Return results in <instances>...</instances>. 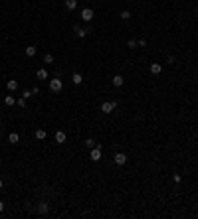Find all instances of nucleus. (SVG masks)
<instances>
[{
    "label": "nucleus",
    "instance_id": "obj_1",
    "mask_svg": "<svg viewBox=\"0 0 198 219\" xmlns=\"http://www.w3.org/2000/svg\"><path fill=\"white\" fill-rule=\"evenodd\" d=\"M115 109H117V101H105L101 105V113H105V115H111Z\"/></svg>",
    "mask_w": 198,
    "mask_h": 219
},
{
    "label": "nucleus",
    "instance_id": "obj_2",
    "mask_svg": "<svg viewBox=\"0 0 198 219\" xmlns=\"http://www.w3.org/2000/svg\"><path fill=\"white\" fill-rule=\"evenodd\" d=\"M62 89H64L62 79H52V81H50V91H52V93H60Z\"/></svg>",
    "mask_w": 198,
    "mask_h": 219
},
{
    "label": "nucleus",
    "instance_id": "obj_3",
    "mask_svg": "<svg viewBox=\"0 0 198 219\" xmlns=\"http://www.w3.org/2000/svg\"><path fill=\"white\" fill-rule=\"evenodd\" d=\"M79 18H81L83 22H91V20H93V10H91V8H83Z\"/></svg>",
    "mask_w": 198,
    "mask_h": 219
},
{
    "label": "nucleus",
    "instance_id": "obj_4",
    "mask_svg": "<svg viewBox=\"0 0 198 219\" xmlns=\"http://www.w3.org/2000/svg\"><path fill=\"white\" fill-rule=\"evenodd\" d=\"M113 160H115L117 166H125V164H127V154H123V152H115Z\"/></svg>",
    "mask_w": 198,
    "mask_h": 219
},
{
    "label": "nucleus",
    "instance_id": "obj_5",
    "mask_svg": "<svg viewBox=\"0 0 198 219\" xmlns=\"http://www.w3.org/2000/svg\"><path fill=\"white\" fill-rule=\"evenodd\" d=\"M89 158L93 160V162H99V160H101V144H97L95 148H91V152H89Z\"/></svg>",
    "mask_w": 198,
    "mask_h": 219
},
{
    "label": "nucleus",
    "instance_id": "obj_6",
    "mask_svg": "<svg viewBox=\"0 0 198 219\" xmlns=\"http://www.w3.org/2000/svg\"><path fill=\"white\" fill-rule=\"evenodd\" d=\"M54 140H56V144H64V142L67 140V134L64 132V130H58L56 136H54Z\"/></svg>",
    "mask_w": 198,
    "mask_h": 219
},
{
    "label": "nucleus",
    "instance_id": "obj_7",
    "mask_svg": "<svg viewBox=\"0 0 198 219\" xmlns=\"http://www.w3.org/2000/svg\"><path fill=\"white\" fill-rule=\"evenodd\" d=\"M149 69H151V73H153V75H161L163 73V63H151Z\"/></svg>",
    "mask_w": 198,
    "mask_h": 219
},
{
    "label": "nucleus",
    "instance_id": "obj_8",
    "mask_svg": "<svg viewBox=\"0 0 198 219\" xmlns=\"http://www.w3.org/2000/svg\"><path fill=\"white\" fill-rule=\"evenodd\" d=\"M111 83H113V87H123V83H125V79H123V75H113V79H111Z\"/></svg>",
    "mask_w": 198,
    "mask_h": 219
},
{
    "label": "nucleus",
    "instance_id": "obj_9",
    "mask_svg": "<svg viewBox=\"0 0 198 219\" xmlns=\"http://www.w3.org/2000/svg\"><path fill=\"white\" fill-rule=\"evenodd\" d=\"M48 211H50V205L46 203V201H40V203H38V213H42V215H46Z\"/></svg>",
    "mask_w": 198,
    "mask_h": 219
},
{
    "label": "nucleus",
    "instance_id": "obj_10",
    "mask_svg": "<svg viewBox=\"0 0 198 219\" xmlns=\"http://www.w3.org/2000/svg\"><path fill=\"white\" fill-rule=\"evenodd\" d=\"M71 83H73V85H81L83 83V75L81 73H73L71 75Z\"/></svg>",
    "mask_w": 198,
    "mask_h": 219
},
{
    "label": "nucleus",
    "instance_id": "obj_11",
    "mask_svg": "<svg viewBox=\"0 0 198 219\" xmlns=\"http://www.w3.org/2000/svg\"><path fill=\"white\" fill-rule=\"evenodd\" d=\"M8 142H10V144H18L20 142V134L18 132H10L8 134Z\"/></svg>",
    "mask_w": 198,
    "mask_h": 219
},
{
    "label": "nucleus",
    "instance_id": "obj_12",
    "mask_svg": "<svg viewBox=\"0 0 198 219\" xmlns=\"http://www.w3.org/2000/svg\"><path fill=\"white\" fill-rule=\"evenodd\" d=\"M36 77L40 79V81H44V79H48V71H46L44 67H40V69L36 71Z\"/></svg>",
    "mask_w": 198,
    "mask_h": 219
},
{
    "label": "nucleus",
    "instance_id": "obj_13",
    "mask_svg": "<svg viewBox=\"0 0 198 219\" xmlns=\"http://www.w3.org/2000/svg\"><path fill=\"white\" fill-rule=\"evenodd\" d=\"M34 136H36L38 140H46V136H48V132H46L44 128H38L36 132H34Z\"/></svg>",
    "mask_w": 198,
    "mask_h": 219
},
{
    "label": "nucleus",
    "instance_id": "obj_14",
    "mask_svg": "<svg viewBox=\"0 0 198 219\" xmlns=\"http://www.w3.org/2000/svg\"><path fill=\"white\" fill-rule=\"evenodd\" d=\"M4 105H6V107H14V105H16V99H14L12 95H6V97H4Z\"/></svg>",
    "mask_w": 198,
    "mask_h": 219
},
{
    "label": "nucleus",
    "instance_id": "obj_15",
    "mask_svg": "<svg viewBox=\"0 0 198 219\" xmlns=\"http://www.w3.org/2000/svg\"><path fill=\"white\" fill-rule=\"evenodd\" d=\"M65 8L67 10H75V8H77V0H65Z\"/></svg>",
    "mask_w": 198,
    "mask_h": 219
},
{
    "label": "nucleus",
    "instance_id": "obj_16",
    "mask_svg": "<svg viewBox=\"0 0 198 219\" xmlns=\"http://www.w3.org/2000/svg\"><path fill=\"white\" fill-rule=\"evenodd\" d=\"M6 87H8V91H16L18 89V81H16V79H10V81L6 83Z\"/></svg>",
    "mask_w": 198,
    "mask_h": 219
},
{
    "label": "nucleus",
    "instance_id": "obj_17",
    "mask_svg": "<svg viewBox=\"0 0 198 219\" xmlns=\"http://www.w3.org/2000/svg\"><path fill=\"white\" fill-rule=\"evenodd\" d=\"M36 52H38L36 45H28V48H26V56L28 57H34V56H36Z\"/></svg>",
    "mask_w": 198,
    "mask_h": 219
},
{
    "label": "nucleus",
    "instance_id": "obj_18",
    "mask_svg": "<svg viewBox=\"0 0 198 219\" xmlns=\"http://www.w3.org/2000/svg\"><path fill=\"white\" fill-rule=\"evenodd\" d=\"M75 32H77V38H85L89 30H87V28H77V26H75Z\"/></svg>",
    "mask_w": 198,
    "mask_h": 219
},
{
    "label": "nucleus",
    "instance_id": "obj_19",
    "mask_svg": "<svg viewBox=\"0 0 198 219\" xmlns=\"http://www.w3.org/2000/svg\"><path fill=\"white\" fill-rule=\"evenodd\" d=\"M85 146L91 150V148H95V146H97V142H95L93 138H87V140H85Z\"/></svg>",
    "mask_w": 198,
    "mask_h": 219
},
{
    "label": "nucleus",
    "instance_id": "obj_20",
    "mask_svg": "<svg viewBox=\"0 0 198 219\" xmlns=\"http://www.w3.org/2000/svg\"><path fill=\"white\" fill-rule=\"evenodd\" d=\"M119 18H121V20H131V12H129V10H123V12L119 14Z\"/></svg>",
    "mask_w": 198,
    "mask_h": 219
},
{
    "label": "nucleus",
    "instance_id": "obj_21",
    "mask_svg": "<svg viewBox=\"0 0 198 219\" xmlns=\"http://www.w3.org/2000/svg\"><path fill=\"white\" fill-rule=\"evenodd\" d=\"M26 101H28V99H24V97H20V99H18V101H16V105H18V107H20V109H26V105H28V103H26Z\"/></svg>",
    "mask_w": 198,
    "mask_h": 219
},
{
    "label": "nucleus",
    "instance_id": "obj_22",
    "mask_svg": "<svg viewBox=\"0 0 198 219\" xmlns=\"http://www.w3.org/2000/svg\"><path fill=\"white\" fill-rule=\"evenodd\" d=\"M127 45H129L131 49H135V48L139 45V41H137V40H129V41H127Z\"/></svg>",
    "mask_w": 198,
    "mask_h": 219
},
{
    "label": "nucleus",
    "instance_id": "obj_23",
    "mask_svg": "<svg viewBox=\"0 0 198 219\" xmlns=\"http://www.w3.org/2000/svg\"><path fill=\"white\" fill-rule=\"evenodd\" d=\"M44 61H46V63H54V56H52V53H46V56H44Z\"/></svg>",
    "mask_w": 198,
    "mask_h": 219
},
{
    "label": "nucleus",
    "instance_id": "obj_24",
    "mask_svg": "<svg viewBox=\"0 0 198 219\" xmlns=\"http://www.w3.org/2000/svg\"><path fill=\"white\" fill-rule=\"evenodd\" d=\"M172 182H174V184H180V182H182V176H180V174H174V176H172Z\"/></svg>",
    "mask_w": 198,
    "mask_h": 219
},
{
    "label": "nucleus",
    "instance_id": "obj_25",
    "mask_svg": "<svg viewBox=\"0 0 198 219\" xmlns=\"http://www.w3.org/2000/svg\"><path fill=\"white\" fill-rule=\"evenodd\" d=\"M22 97H24V99H30V97H34V93H32V91H24Z\"/></svg>",
    "mask_w": 198,
    "mask_h": 219
},
{
    "label": "nucleus",
    "instance_id": "obj_26",
    "mask_svg": "<svg viewBox=\"0 0 198 219\" xmlns=\"http://www.w3.org/2000/svg\"><path fill=\"white\" fill-rule=\"evenodd\" d=\"M32 93H34V95H40V87L36 85V87H34V89H32Z\"/></svg>",
    "mask_w": 198,
    "mask_h": 219
},
{
    "label": "nucleus",
    "instance_id": "obj_27",
    "mask_svg": "<svg viewBox=\"0 0 198 219\" xmlns=\"http://www.w3.org/2000/svg\"><path fill=\"white\" fill-rule=\"evenodd\" d=\"M4 211V201H0V213Z\"/></svg>",
    "mask_w": 198,
    "mask_h": 219
},
{
    "label": "nucleus",
    "instance_id": "obj_28",
    "mask_svg": "<svg viewBox=\"0 0 198 219\" xmlns=\"http://www.w3.org/2000/svg\"><path fill=\"white\" fill-rule=\"evenodd\" d=\"M4 188V182H2V180H0V189H2Z\"/></svg>",
    "mask_w": 198,
    "mask_h": 219
},
{
    "label": "nucleus",
    "instance_id": "obj_29",
    "mask_svg": "<svg viewBox=\"0 0 198 219\" xmlns=\"http://www.w3.org/2000/svg\"><path fill=\"white\" fill-rule=\"evenodd\" d=\"M0 138H2V132H0Z\"/></svg>",
    "mask_w": 198,
    "mask_h": 219
},
{
    "label": "nucleus",
    "instance_id": "obj_30",
    "mask_svg": "<svg viewBox=\"0 0 198 219\" xmlns=\"http://www.w3.org/2000/svg\"><path fill=\"white\" fill-rule=\"evenodd\" d=\"M0 126H2V120H0Z\"/></svg>",
    "mask_w": 198,
    "mask_h": 219
}]
</instances>
